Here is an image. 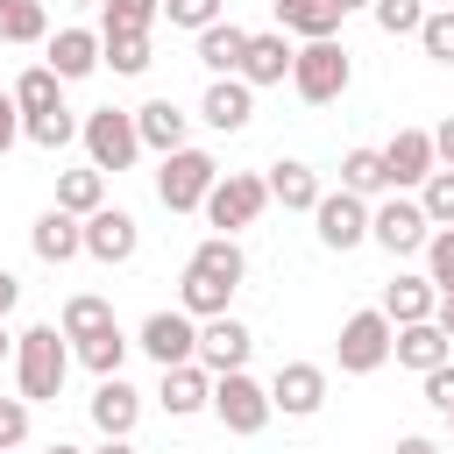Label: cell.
<instances>
[{"mask_svg": "<svg viewBox=\"0 0 454 454\" xmlns=\"http://www.w3.org/2000/svg\"><path fill=\"white\" fill-rule=\"evenodd\" d=\"M241 248H234V234H206L199 248H192V262H184V284H177V305L192 312V319H213V312H227V298L241 291Z\"/></svg>", "mask_w": 454, "mask_h": 454, "instance_id": "obj_1", "label": "cell"}, {"mask_svg": "<svg viewBox=\"0 0 454 454\" xmlns=\"http://www.w3.org/2000/svg\"><path fill=\"white\" fill-rule=\"evenodd\" d=\"M163 0H99V35H149Z\"/></svg>", "mask_w": 454, "mask_h": 454, "instance_id": "obj_30", "label": "cell"}, {"mask_svg": "<svg viewBox=\"0 0 454 454\" xmlns=\"http://www.w3.org/2000/svg\"><path fill=\"white\" fill-rule=\"evenodd\" d=\"M270 206V184L255 177V170H227V177H213V192H206V220L220 227V234H234V227H255V213Z\"/></svg>", "mask_w": 454, "mask_h": 454, "instance_id": "obj_7", "label": "cell"}, {"mask_svg": "<svg viewBox=\"0 0 454 454\" xmlns=\"http://www.w3.org/2000/svg\"><path fill=\"white\" fill-rule=\"evenodd\" d=\"M319 404H326V369H319V362H284V369L270 376V411L312 419Z\"/></svg>", "mask_w": 454, "mask_h": 454, "instance_id": "obj_11", "label": "cell"}, {"mask_svg": "<svg viewBox=\"0 0 454 454\" xmlns=\"http://www.w3.org/2000/svg\"><path fill=\"white\" fill-rule=\"evenodd\" d=\"M78 142H85L92 170H128V163L142 156L135 114H121V106H99V114H85V121H78Z\"/></svg>", "mask_w": 454, "mask_h": 454, "instance_id": "obj_6", "label": "cell"}, {"mask_svg": "<svg viewBox=\"0 0 454 454\" xmlns=\"http://www.w3.org/2000/svg\"><path fill=\"white\" fill-rule=\"evenodd\" d=\"M262 184H270V199H277L284 213H312V206H319V170H312V163H277Z\"/></svg>", "mask_w": 454, "mask_h": 454, "instance_id": "obj_26", "label": "cell"}, {"mask_svg": "<svg viewBox=\"0 0 454 454\" xmlns=\"http://www.w3.org/2000/svg\"><path fill=\"white\" fill-rule=\"evenodd\" d=\"M71 7H92V0H71Z\"/></svg>", "mask_w": 454, "mask_h": 454, "instance_id": "obj_53", "label": "cell"}, {"mask_svg": "<svg viewBox=\"0 0 454 454\" xmlns=\"http://www.w3.org/2000/svg\"><path fill=\"white\" fill-rule=\"evenodd\" d=\"M135 419H142V390H135L128 376H99V390H92V426H99L106 440H128Z\"/></svg>", "mask_w": 454, "mask_h": 454, "instance_id": "obj_15", "label": "cell"}, {"mask_svg": "<svg viewBox=\"0 0 454 454\" xmlns=\"http://www.w3.org/2000/svg\"><path fill=\"white\" fill-rule=\"evenodd\" d=\"M333 7H340V14H355V7H369V0H333Z\"/></svg>", "mask_w": 454, "mask_h": 454, "instance_id": "obj_50", "label": "cell"}, {"mask_svg": "<svg viewBox=\"0 0 454 454\" xmlns=\"http://www.w3.org/2000/svg\"><path fill=\"white\" fill-rule=\"evenodd\" d=\"M426 234H433V220L419 213V199H390V206H376V213H369V241H376V248H390V255H419V248H426Z\"/></svg>", "mask_w": 454, "mask_h": 454, "instance_id": "obj_10", "label": "cell"}, {"mask_svg": "<svg viewBox=\"0 0 454 454\" xmlns=\"http://www.w3.org/2000/svg\"><path fill=\"white\" fill-rule=\"evenodd\" d=\"M426 277L440 298H454V227H433L426 234Z\"/></svg>", "mask_w": 454, "mask_h": 454, "instance_id": "obj_39", "label": "cell"}, {"mask_svg": "<svg viewBox=\"0 0 454 454\" xmlns=\"http://www.w3.org/2000/svg\"><path fill=\"white\" fill-rule=\"evenodd\" d=\"M135 248H142L135 213H121V206L85 213V255H92V262H135Z\"/></svg>", "mask_w": 454, "mask_h": 454, "instance_id": "obj_13", "label": "cell"}, {"mask_svg": "<svg viewBox=\"0 0 454 454\" xmlns=\"http://www.w3.org/2000/svg\"><path fill=\"white\" fill-rule=\"evenodd\" d=\"M383 184H390V170H383V149H348V156H340V192L369 199V192H383Z\"/></svg>", "mask_w": 454, "mask_h": 454, "instance_id": "obj_31", "label": "cell"}, {"mask_svg": "<svg viewBox=\"0 0 454 454\" xmlns=\"http://www.w3.org/2000/svg\"><path fill=\"white\" fill-rule=\"evenodd\" d=\"M447 426H454V411H447Z\"/></svg>", "mask_w": 454, "mask_h": 454, "instance_id": "obj_54", "label": "cell"}, {"mask_svg": "<svg viewBox=\"0 0 454 454\" xmlns=\"http://www.w3.org/2000/svg\"><path fill=\"white\" fill-rule=\"evenodd\" d=\"M14 298H21V284H14V277H7V270H0V319H7V312H14Z\"/></svg>", "mask_w": 454, "mask_h": 454, "instance_id": "obj_47", "label": "cell"}, {"mask_svg": "<svg viewBox=\"0 0 454 454\" xmlns=\"http://www.w3.org/2000/svg\"><path fill=\"white\" fill-rule=\"evenodd\" d=\"M426 404H433V411H440V419H447V411H454V355H447V362H440V369H426Z\"/></svg>", "mask_w": 454, "mask_h": 454, "instance_id": "obj_43", "label": "cell"}, {"mask_svg": "<svg viewBox=\"0 0 454 454\" xmlns=\"http://www.w3.org/2000/svg\"><path fill=\"white\" fill-rule=\"evenodd\" d=\"M248 348H255V333H248L241 319H227V312H213V319L199 326V369H206V376L248 369Z\"/></svg>", "mask_w": 454, "mask_h": 454, "instance_id": "obj_14", "label": "cell"}, {"mask_svg": "<svg viewBox=\"0 0 454 454\" xmlns=\"http://www.w3.org/2000/svg\"><path fill=\"white\" fill-rule=\"evenodd\" d=\"M163 411L170 419H192V411H206V397H213V376L199 369V362H177V369H163Z\"/></svg>", "mask_w": 454, "mask_h": 454, "instance_id": "obj_23", "label": "cell"}, {"mask_svg": "<svg viewBox=\"0 0 454 454\" xmlns=\"http://www.w3.org/2000/svg\"><path fill=\"white\" fill-rule=\"evenodd\" d=\"M419 50H426L433 64H454V7H426V21H419Z\"/></svg>", "mask_w": 454, "mask_h": 454, "instance_id": "obj_38", "label": "cell"}, {"mask_svg": "<svg viewBox=\"0 0 454 454\" xmlns=\"http://www.w3.org/2000/svg\"><path fill=\"white\" fill-rule=\"evenodd\" d=\"M277 21H284V35L319 43V35L340 28V7H333V0H277Z\"/></svg>", "mask_w": 454, "mask_h": 454, "instance_id": "obj_27", "label": "cell"}, {"mask_svg": "<svg viewBox=\"0 0 454 454\" xmlns=\"http://www.w3.org/2000/svg\"><path fill=\"white\" fill-rule=\"evenodd\" d=\"M21 135H28L35 149H64V142L78 135V121H71L64 106H50V114H21Z\"/></svg>", "mask_w": 454, "mask_h": 454, "instance_id": "obj_36", "label": "cell"}, {"mask_svg": "<svg viewBox=\"0 0 454 454\" xmlns=\"http://www.w3.org/2000/svg\"><path fill=\"white\" fill-rule=\"evenodd\" d=\"M21 142V106H14V92H0V156Z\"/></svg>", "mask_w": 454, "mask_h": 454, "instance_id": "obj_44", "label": "cell"}, {"mask_svg": "<svg viewBox=\"0 0 454 454\" xmlns=\"http://www.w3.org/2000/svg\"><path fill=\"white\" fill-rule=\"evenodd\" d=\"M50 71L71 85V78H92L99 71V35L92 28H57L50 35Z\"/></svg>", "mask_w": 454, "mask_h": 454, "instance_id": "obj_21", "label": "cell"}, {"mask_svg": "<svg viewBox=\"0 0 454 454\" xmlns=\"http://www.w3.org/2000/svg\"><path fill=\"white\" fill-rule=\"evenodd\" d=\"M348 78H355V64H348V50H340L333 35H319V43L291 50V85H298V99L333 106V99L348 92Z\"/></svg>", "mask_w": 454, "mask_h": 454, "instance_id": "obj_3", "label": "cell"}, {"mask_svg": "<svg viewBox=\"0 0 454 454\" xmlns=\"http://www.w3.org/2000/svg\"><path fill=\"white\" fill-rule=\"evenodd\" d=\"M99 454H135V447H128V440H106V447H99Z\"/></svg>", "mask_w": 454, "mask_h": 454, "instance_id": "obj_49", "label": "cell"}, {"mask_svg": "<svg viewBox=\"0 0 454 454\" xmlns=\"http://www.w3.org/2000/svg\"><path fill=\"white\" fill-rule=\"evenodd\" d=\"M64 376H71V348H64V326H28L14 340V383L28 404H57L64 397Z\"/></svg>", "mask_w": 454, "mask_h": 454, "instance_id": "obj_2", "label": "cell"}, {"mask_svg": "<svg viewBox=\"0 0 454 454\" xmlns=\"http://www.w3.org/2000/svg\"><path fill=\"white\" fill-rule=\"evenodd\" d=\"M248 114H255V85H241V78H213L206 99H199V121L220 128V135H241Z\"/></svg>", "mask_w": 454, "mask_h": 454, "instance_id": "obj_16", "label": "cell"}, {"mask_svg": "<svg viewBox=\"0 0 454 454\" xmlns=\"http://www.w3.org/2000/svg\"><path fill=\"white\" fill-rule=\"evenodd\" d=\"M0 14H7V0H0Z\"/></svg>", "mask_w": 454, "mask_h": 454, "instance_id": "obj_55", "label": "cell"}, {"mask_svg": "<svg viewBox=\"0 0 454 454\" xmlns=\"http://www.w3.org/2000/svg\"><path fill=\"white\" fill-rule=\"evenodd\" d=\"M433 326H440V333L454 340V298H440V305H433Z\"/></svg>", "mask_w": 454, "mask_h": 454, "instance_id": "obj_46", "label": "cell"}, {"mask_svg": "<svg viewBox=\"0 0 454 454\" xmlns=\"http://www.w3.org/2000/svg\"><path fill=\"white\" fill-rule=\"evenodd\" d=\"M312 220H319V241H326V248H340V255L369 241V206H362L355 192H319Z\"/></svg>", "mask_w": 454, "mask_h": 454, "instance_id": "obj_12", "label": "cell"}, {"mask_svg": "<svg viewBox=\"0 0 454 454\" xmlns=\"http://www.w3.org/2000/svg\"><path fill=\"white\" fill-rule=\"evenodd\" d=\"M213 177H220V163L206 156V149H170L163 156V170H156V199L170 206V213H199L206 206V192H213Z\"/></svg>", "mask_w": 454, "mask_h": 454, "instance_id": "obj_4", "label": "cell"}, {"mask_svg": "<svg viewBox=\"0 0 454 454\" xmlns=\"http://www.w3.org/2000/svg\"><path fill=\"white\" fill-rule=\"evenodd\" d=\"M369 14H376V28H383V35H419L426 0H369Z\"/></svg>", "mask_w": 454, "mask_h": 454, "instance_id": "obj_40", "label": "cell"}, {"mask_svg": "<svg viewBox=\"0 0 454 454\" xmlns=\"http://www.w3.org/2000/svg\"><path fill=\"white\" fill-rule=\"evenodd\" d=\"M397 454H440V447H433V440H419V433H404V440H397Z\"/></svg>", "mask_w": 454, "mask_h": 454, "instance_id": "obj_48", "label": "cell"}, {"mask_svg": "<svg viewBox=\"0 0 454 454\" xmlns=\"http://www.w3.org/2000/svg\"><path fill=\"white\" fill-rule=\"evenodd\" d=\"M241 50H248V28H234V21L199 28V64H206L213 78H234V71H241Z\"/></svg>", "mask_w": 454, "mask_h": 454, "instance_id": "obj_25", "label": "cell"}, {"mask_svg": "<svg viewBox=\"0 0 454 454\" xmlns=\"http://www.w3.org/2000/svg\"><path fill=\"white\" fill-rule=\"evenodd\" d=\"M64 340H85V333H99V326H114V305L99 298V291H78V298H64Z\"/></svg>", "mask_w": 454, "mask_h": 454, "instance_id": "obj_32", "label": "cell"}, {"mask_svg": "<svg viewBox=\"0 0 454 454\" xmlns=\"http://www.w3.org/2000/svg\"><path fill=\"white\" fill-rule=\"evenodd\" d=\"M426 135H433V163H447V170H454V114H447L440 128H426Z\"/></svg>", "mask_w": 454, "mask_h": 454, "instance_id": "obj_45", "label": "cell"}, {"mask_svg": "<svg viewBox=\"0 0 454 454\" xmlns=\"http://www.w3.org/2000/svg\"><path fill=\"white\" fill-rule=\"evenodd\" d=\"M433 305H440V291H433V277H397V284H383V319H390V326H411V319H433Z\"/></svg>", "mask_w": 454, "mask_h": 454, "instance_id": "obj_24", "label": "cell"}, {"mask_svg": "<svg viewBox=\"0 0 454 454\" xmlns=\"http://www.w3.org/2000/svg\"><path fill=\"white\" fill-rule=\"evenodd\" d=\"M206 404H213V419H220L227 433H241V440L270 426V383H255L248 369H227V376H213V397H206Z\"/></svg>", "mask_w": 454, "mask_h": 454, "instance_id": "obj_5", "label": "cell"}, {"mask_svg": "<svg viewBox=\"0 0 454 454\" xmlns=\"http://www.w3.org/2000/svg\"><path fill=\"white\" fill-rule=\"evenodd\" d=\"M241 85H284L291 78V43H284V28H270V35H248V50H241V71H234Z\"/></svg>", "mask_w": 454, "mask_h": 454, "instance_id": "obj_19", "label": "cell"}, {"mask_svg": "<svg viewBox=\"0 0 454 454\" xmlns=\"http://www.w3.org/2000/svg\"><path fill=\"white\" fill-rule=\"evenodd\" d=\"M135 348H142L156 369H177V362H199V326H192L184 305H177V312H149L142 333H135Z\"/></svg>", "mask_w": 454, "mask_h": 454, "instance_id": "obj_9", "label": "cell"}, {"mask_svg": "<svg viewBox=\"0 0 454 454\" xmlns=\"http://www.w3.org/2000/svg\"><path fill=\"white\" fill-rule=\"evenodd\" d=\"M184 114H177V99H149V106H135V135H142V149H156V156H170V149H184Z\"/></svg>", "mask_w": 454, "mask_h": 454, "instance_id": "obj_22", "label": "cell"}, {"mask_svg": "<svg viewBox=\"0 0 454 454\" xmlns=\"http://www.w3.org/2000/svg\"><path fill=\"white\" fill-rule=\"evenodd\" d=\"M28 248H35L43 262H71V255H85V220L64 213V206H50V213L28 227Z\"/></svg>", "mask_w": 454, "mask_h": 454, "instance_id": "obj_18", "label": "cell"}, {"mask_svg": "<svg viewBox=\"0 0 454 454\" xmlns=\"http://www.w3.org/2000/svg\"><path fill=\"white\" fill-rule=\"evenodd\" d=\"M390 319H383V305L376 312H355V319H340V340H333V355H340V369L348 376H369V369H383L390 362Z\"/></svg>", "mask_w": 454, "mask_h": 454, "instance_id": "obj_8", "label": "cell"}, {"mask_svg": "<svg viewBox=\"0 0 454 454\" xmlns=\"http://www.w3.org/2000/svg\"><path fill=\"white\" fill-rule=\"evenodd\" d=\"M170 28H213L220 21V0H163Z\"/></svg>", "mask_w": 454, "mask_h": 454, "instance_id": "obj_41", "label": "cell"}, {"mask_svg": "<svg viewBox=\"0 0 454 454\" xmlns=\"http://www.w3.org/2000/svg\"><path fill=\"white\" fill-rule=\"evenodd\" d=\"M390 355H397L404 369H419V376H426V369H440V362L454 355V340H447L433 319H411V326H397V333H390Z\"/></svg>", "mask_w": 454, "mask_h": 454, "instance_id": "obj_20", "label": "cell"}, {"mask_svg": "<svg viewBox=\"0 0 454 454\" xmlns=\"http://www.w3.org/2000/svg\"><path fill=\"white\" fill-rule=\"evenodd\" d=\"M71 355L92 369V376H121V355H128V333L121 326H99V333H85V340H71Z\"/></svg>", "mask_w": 454, "mask_h": 454, "instance_id": "obj_29", "label": "cell"}, {"mask_svg": "<svg viewBox=\"0 0 454 454\" xmlns=\"http://www.w3.org/2000/svg\"><path fill=\"white\" fill-rule=\"evenodd\" d=\"M57 85H64V78H57L50 64H35V71H21V78H14V106H21V114H50V106H64V99H57Z\"/></svg>", "mask_w": 454, "mask_h": 454, "instance_id": "obj_34", "label": "cell"}, {"mask_svg": "<svg viewBox=\"0 0 454 454\" xmlns=\"http://www.w3.org/2000/svg\"><path fill=\"white\" fill-rule=\"evenodd\" d=\"M50 454H78V447H64V440H57V447H50Z\"/></svg>", "mask_w": 454, "mask_h": 454, "instance_id": "obj_52", "label": "cell"}, {"mask_svg": "<svg viewBox=\"0 0 454 454\" xmlns=\"http://www.w3.org/2000/svg\"><path fill=\"white\" fill-rule=\"evenodd\" d=\"M99 64H114L121 78H142L156 57H149V35H99Z\"/></svg>", "mask_w": 454, "mask_h": 454, "instance_id": "obj_33", "label": "cell"}, {"mask_svg": "<svg viewBox=\"0 0 454 454\" xmlns=\"http://www.w3.org/2000/svg\"><path fill=\"white\" fill-rule=\"evenodd\" d=\"M28 440V397H0V454Z\"/></svg>", "mask_w": 454, "mask_h": 454, "instance_id": "obj_42", "label": "cell"}, {"mask_svg": "<svg viewBox=\"0 0 454 454\" xmlns=\"http://www.w3.org/2000/svg\"><path fill=\"white\" fill-rule=\"evenodd\" d=\"M383 170H390L397 192H404V184H426V170H433V135H426V128H397V135L383 142Z\"/></svg>", "mask_w": 454, "mask_h": 454, "instance_id": "obj_17", "label": "cell"}, {"mask_svg": "<svg viewBox=\"0 0 454 454\" xmlns=\"http://www.w3.org/2000/svg\"><path fill=\"white\" fill-rule=\"evenodd\" d=\"M57 206L78 213V220L99 213V206H106V170H92V163H85V170H64V177H57Z\"/></svg>", "mask_w": 454, "mask_h": 454, "instance_id": "obj_28", "label": "cell"}, {"mask_svg": "<svg viewBox=\"0 0 454 454\" xmlns=\"http://www.w3.org/2000/svg\"><path fill=\"white\" fill-rule=\"evenodd\" d=\"M7 348H14V340H7V333H0V362H7Z\"/></svg>", "mask_w": 454, "mask_h": 454, "instance_id": "obj_51", "label": "cell"}, {"mask_svg": "<svg viewBox=\"0 0 454 454\" xmlns=\"http://www.w3.org/2000/svg\"><path fill=\"white\" fill-rule=\"evenodd\" d=\"M419 213H426L433 227H454V170H447V163L426 170V184H419Z\"/></svg>", "mask_w": 454, "mask_h": 454, "instance_id": "obj_35", "label": "cell"}, {"mask_svg": "<svg viewBox=\"0 0 454 454\" xmlns=\"http://www.w3.org/2000/svg\"><path fill=\"white\" fill-rule=\"evenodd\" d=\"M0 35H7V43H43V35H50V14H43L35 0H7Z\"/></svg>", "mask_w": 454, "mask_h": 454, "instance_id": "obj_37", "label": "cell"}]
</instances>
